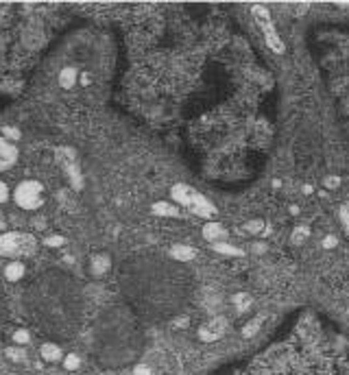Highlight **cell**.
Masks as SVG:
<instances>
[{
	"label": "cell",
	"instance_id": "obj_1",
	"mask_svg": "<svg viewBox=\"0 0 349 375\" xmlns=\"http://www.w3.org/2000/svg\"><path fill=\"white\" fill-rule=\"evenodd\" d=\"M13 201L20 209L35 212L44 205V185L35 179H24L13 190Z\"/></svg>",
	"mask_w": 349,
	"mask_h": 375
},
{
	"label": "cell",
	"instance_id": "obj_2",
	"mask_svg": "<svg viewBox=\"0 0 349 375\" xmlns=\"http://www.w3.org/2000/svg\"><path fill=\"white\" fill-rule=\"evenodd\" d=\"M253 15H255L258 24H260V27H262V33H264L266 44H269L275 53H284V51H286V46H284V42L280 39L277 31H275L273 22H271L269 9H266V7H260V5H255V7H253Z\"/></svg>",
	"mask_w": 349,
	"mask_h": 375
},
{
	"label": "cell",
	"instance_id": "obj_3",
	"mask_svg": "<svg viewBox=\"0 0 349 375\" xmlns=\"http://www.w3.org/2000/svg\"><path fill=\"white\" fill-rule=\"evenodd\" d=\"M15 161H18V146L0 135V173L13 168Z\"/></svg>",
	"mask_w": 349,
	"mask_h": 375
},
{
	"label": "cell",
	"instance_id": "obj_4",
	"mask_svg": "<svg viewBox=\"0 0 349 375\" xmlns=\"http://www.w3.org/2000/svg\"><path fill=\"white\" fill-rule=\"evenodd\" d=\"M22 240L24 238L20 233H15V231L0 236V255H15L22 249V244H20Z\"/></svg>",
	"mask_w": 349,
	"mask_h": 375
},
{
	"label": "cell",
	"instance_id": "obj_5",
	"mask_svg": "<svg viewBox=\"0 0 349 375\" xmlns=\"http://www.w3.org/2000/svg\"><path fill=\"white\" fill-rule=\"evenodd\" d=\"M190 209H192L197 216H203V218H210V216L216 214V207H214L205 197H203V194H199V192H194L192 203H190Z\"/></svg>",
	"mask_w": 349,
	"mask_h": 375
},
{
	"label": "cell",
	"instance_id": "obj_6",
	"mask_svg": "<svg viewBox=\"0 0 349 375\" xmlns=\"http://www.w3.org/2000/svg\"><path fill=\"white\" fill-rule=\"evenodd\" d=\"M225 327H227L225 319H214V321H210L205 327H201V338H203V340H216V338H221L223 332H225Z\"/></svg>",
	"mask_w": 349,
	"mask_h": 375
},
{
	"label": "cell",
	"instance_id": "obj_7",
	"mask_svg": "<svg viewBox=\"0 0 349 375\" xmlns=\"http://www.w3.org/2000/svg\"><path fill=\"white\" fill-rule=\"evenodd\" d=\"M194 192H197V190H192L190 185H185V183H177V185H173V192H170V194H173L175 203H179V205H183V207H190Z\"/></svg>",
	"mask_w": 349,
	"mask_h": 375
},
{
	"label": "cell",
	"instance_id": "obj_8",
	"mask_svg": "<svg viewBox=\"0 0 349 375\" xmlns=\"http://www.w3.org/2000/svg\"><path fill=\"white\" fill-rule=\"evenodd\" d=\"M57 81H59V87H63V89H72V87L77 85V81H79V70H77V68H72V66L61 68V70H59V75H57Z\"/></svg>",
	"mask_w": 349,
	"mask_h": 375
},
{
	"label": "cell",
	"instance_id": "obj_9",
	"mask_svg": "<svg viewBox=\"0 0 349 375\" xmlns=\"http://www.w3.org/2000/svg\"><path fill=\"white\" fill-rule=\"evenodd\" d=\"M109 266H111V262H109V257L105 255V253H99V255H92V260H90V264H87V268H90V273L94 275V277H103L105 273L109 271Z\"/></svg>",
	"mask_w": 349,
	"mask_h": 375
},
{
	"label": "cell",
	"instance_id": "obj_10",
	"mask_svg": "<svg viewBox=\"0 0 349 375\" xmlns=\"http://www.w3.org/2000/svg\"><path fill=\"white\" fill-rule=\"evenodd\" d=\"M39 356H42V360H46V362L63 360V351H61V347L57 345V342H44V345L39 347Z\"/></svg>",
	"mask_w": 349,
	"mask_h": 375
},
{
	"label": "cell",
	"instance_id": "obj_11",
	"mask_svg": "<svg viewBox=\"0 0 349 375\" xmlns=\"http://www.w3.org/2000/svg\"><path fill=\"white\" fill-rule=\"evenodd\" d=\"M227 236V229L221 225V223H207L203 227V238L210 240V242H223V238Z\"/></svg>",
	"mask_w": 349,
	"mask_h": 375
},
{
	"label": "cell",
	"instance_id": "obj_12",
	"mask_svg": "<svg viewBox=\"0 0 349 375\" xmlns=\"http://www.w3.org/2000/svg\"><path fill=\"white\" fill-rule=\"evenodd\" d=\"M170 255H173L177 262H190V260L197 257V249L190 247V244H175L170 249Z\"/></svg>",
	"mask_w": 349,
	"mask_h": 375
},
{
	"label": "cell",
	"instance_id": "obj_13",
	"mask_svg": "<svg viewBox=\"0 0 349 375\" xmlns=\"http://www.w3.org/2000/svg\"><path fill=\"white\" fill-rule=\"evenodd\" d=\"M24 275H27V266H24V262H20V260H13V262H9L5 266V279L20 282Z\"/></svg>",
	"mask_w": 349,
	"mask_h": 375
},
{
	"label": "cell",
	"instance_id": "obj_14",
	"mask_svg": "<svg viewBox=\"0 0 349 375\" xmlns=\"http://www.w3.org/2000/svg\"><path fill=\"white\" fill-rule=\"evenodd\" d=\"M153 214L166 216V218H175V216H179V209H177V205H173V203L159 201V203H155V205H153Z\"/></svg>",
	"mask_w": 349,
	"mask_h": 375
},
{
	"label": "cell",
	"instance_id": "obj_15",
	"mask_svg": "<svg viewBox=\"0 0 349 375\" xmlns=\"http://www.w3.org/2000/svg\"><path fill=\"white\" fill-rule=\"evenodd\" d=\"M212 247H214V251H218V253H223V255H242V251L238 247H231V244H227V242H216Z\"/></svg>",
	"mask_w": 349,
	"mask_h": 375
},
{
	"label": "cell",
	"instance_id": "obj_16",
	"mask_svg": "<svg viewBox=\"0 0 349 375\" xmlns=\"http://www.w3.org/2000/svg\"><path fill=\"white\" fill-rule=\"evenodd\" d=\"M0 133H3V137H5V140H9V142H13V144H15V142H18L20 137H22V131H20V129H18V127H9V125L0 129Z\"/></svg>",
	"mask_w": 349,
	"mask_h": 375
},
{
	"label": "cell",
	"instance_id": "obj_17",
	"mask_svg": "<svg viewBox=\"0 0 349 375\" xmlns=\"http://www.w3.org/2000/svg\"><path fill=\"white\" fill-rule=\"evenodd\" d=\"M63 366H66L68 371H77L79 366H81V358H79L77 354H68V356H63Z\"/></svg>",
	"mask_w": 349,
	"mask_h": 375
},
{
	"label": "cell",
	"instance_id": "obj_18",
	"mask_svg": "<svg viewBox=\"0 0 349 375\" xmlns=\"http://www.w3.org/2000/svg\"><path fill=\"white\" fill-rule=\"evenodd\" d=\"M260 325H262V321H260V319H253L251 323H247L245 327H242V336H245V338L255 336V334H258V330H260Z\"/></svg>",
	"mask_w": 349,
	"mask_h": 375
},
{
	"label": "cell",
	"instance_id": "obj_19",
	"mask_svg": "<svg viewBox=\"0 0 349 375\" xmlns=\"http://www.w3.org/2000/svg\"><path fill=\"white\" fill-rule=\"evenodd\" d=\"M44 244L48 249H59V247H63L66 244V238L63 236H59V233H55V236H48V238L44 240Z\"/></svg>",
	"mask_w": 349,
	"mask_h": 375
},
{
	"label": "cell",
	"instance_id": "obj_20",
	"mask_svg": "<svg viewBox=\"0 0 349 375\" xmlns=\"http://www.w3.org/2000/svg\"><path fill=\"white\" fill-rule=\"evenodd\" d=\"M7 358H11L13 362H24L27 360V354H24V349H20V347H9L7 349Z\"/></svg>",
	"mask_w": 349,
	"mask_h": 375
},
{
	"label": "cell",
	"instance_id": "obj_21",
	"mask_svg": "<svg viewBox=\"0 0 349 375\" xmlns=\"http://www.w3.org/2000/svg\"><path fill=\"white\" fill-rule=\"evenodd\" d=\"M13 342H15L18 347H20V345H29V342H31V334H29L27 330H15V332H13Z\"/></svg>",
	"mask_w": 349,
	"mask_h": 375
},
{
	"label": "cell",
	"instance_id": "obj_22",
	"mask_svg": "<svg viewBox=\"0 0 349 375\" xmlns=\"http://www.w3.org/2000/svg\"><path fill=\"white\" fill-rule=\"evenodd\" d=\"M310 236V229H308L306 225H301V227H297V229L293 231V242L295 244H301V242H306V238Z\"/></svg>",
	"mask_w": 349,
	"mask_h": 375
},
{
	"label": "cell",
	"instance_id": "obj_23",
	"mask_svg": "<svg viewBox=\"0 0 349 375\" xmlns=\"http://www.w3.org/2000/svg\"><path fill=\"white\" fill-rule=\"evenodd\" d=\"M11 197H13V194H11V190H9V185H7L3 179H0V203H7Z\"/></svg>",
	"mask_w": 349,
	"mask_h": 375
},
{
	"label": "cell",
	"instance_id": "obj_24",
	"mask_svg": "<svg viewBox=\"0 0 349 375\" xmlns=\"http://www.w3.org/2000/svg\"><path fill=\"white\" fill-rule=\"evenodd\" d=\"M262 227H264V223H262V221H249V223L245 225V231H249V233H258V231H262Z\"/></svg>",
	"mask_w": 349,
	"mask_h": 375
},
{
	"label": "cell",
	"instance_id": "obj_25",
	"mask_svg": "<svg viewBox=\"0 0 349 375\" xmlns=\"http://www.w3.org/2000/svg\"><path fill=\"white\" fill-rule=\"evenodd\" d=\"M133 375H153V371H151L149 364H137L133 369Z\"/></svg>",
	"mask_w": 349,
	"mask_h": 375
},
{
	"label": "cell",
	"instance_id": "obj_26",
	"mask_svg": "<svg viewBox=\"0 0 349 375\" xmlns=\"http://www.w3.org/2000/svg\"><path fill=\"white\" fill-rule=\"evenodd\" d=\"M323 183H325V188H338L340 185V179L336 175H332V177H325V181H323Z\"/></svg>",
	"mask_w": 349,
	"mask_h": 375
},
{
	"label": "cell",
	"instance_id": "obj_27",
	"mask_svg": "<svg viewBox=\"0 0 349 375\" xmlns=\"http://www.w3.org/2000/svg\"><path fill=\"white\" fill-rule=\"evenodd\" d=\"M234 303H236L238 308H247L249 299H247V295H236V297H234Z\"/></svg>",
	"mask_w": 349,
	"mask_h": 375
},
{
	"label": "cell",
	"instance_id": "obj_28",
	"mask_svg": "<svg viewBox=\"0 0 349 375\" xmlns=\"http://www.w3.org/2000/svg\"><path fill=\"white\" fill-rule=\"evenodd\" d=\"M340 221H343V225L349 229V207H343V209H340Z\"/></svg>",
	"mask_w": 349,
	"mask_h": 375
},
{
	"label": "cell",
	"instance_id": "obj_29",
	"mask_svg": "<svg viewBox=\"0 0 349 375\" xmlns=\"http://www.w3.org/2000/svg\"><path fill=\"white\" fill-rule=\"evenodd\" d=\"M334 244H336V238H334V236H328V238L323 240V247H325V249H332Z\"/></svg>",
	"mask_w": 349,
	"mask_h": 375
},
{
	"label": "cell",
	"instance_id": "obj_30",
	"mask_svg": "<svg viewBox=\"0 0 349 375\" xmlns=\"http://www.w3.org/2000/svg\"><path fill=\"white\" fill-rule=\"evenodd\" d=\"M7 229V223L5 221H0V231H5Z\"/></svg>",
	"mask_w": 349,
	"mask_h": 375
}]
</instances>
